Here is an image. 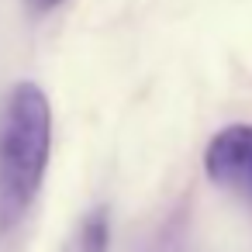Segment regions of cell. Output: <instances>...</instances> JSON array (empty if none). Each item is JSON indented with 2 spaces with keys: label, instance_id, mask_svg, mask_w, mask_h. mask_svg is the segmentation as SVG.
Returning <instances> with one entry per match:
<instances>
[{
  "label": "cell",
  "instance_id": "cell-2",
  "mask_svg": "<svg viewBox=\"0 0 252 252\" xmlns=\"http://www.w3.org/2000/svg\"><path fill=\"white\" fill-rule=\"evenodd\" d=\"M204 169L214 183L252 204V125H231L207 142Z\"/></svg>",
  "mask_w": 252,
  "mask_h": 252
},
{
  "label": "cell",
  "instance_id": "cell-4",
  "mask_svg": "<svg viewBox=\"0 0 252 252\" xmlns=\"http://www.w3.org/2000/svg\"><path fill=\"white\" fill-rule=\"evenodd\" d=\"M59 4H66V0H28V7L35 14H45V11H56Z\"/></svg>",
  "mask_w": 252,
  "mask_h": 252
},
{
  "label": "cell",
  "instance_id": "cell-1",
  "mask_svg": "<svg viewBox=\"0 0 252 252\" xmlns=\"http://www.w3.org/2000/svg\"><path fill=\"white\" fill-rule=\"evenodd\" d=\"M52 149V111L38 83H14L0 107V238L18 228L42 190Z\"/></svg>",
  "mask_w": 252,
  "mask_h": 252
},
{
  "label": "cell",
  "instance_id": "cell-3",
  "mask_svg": "<svg viewBox=\"0 0 252 252\" xmlns=\"http://www.w3.org/2000/svg\"><path fill=\"white\" fill-rule=\"evenodd\" d=\"M111 245V228H107V211L104 207H94L80 228H76V238H73V252H107Z\"/></svg>",
  "mask_w": 252,
  "mask_h": 252
}]
</instances>
